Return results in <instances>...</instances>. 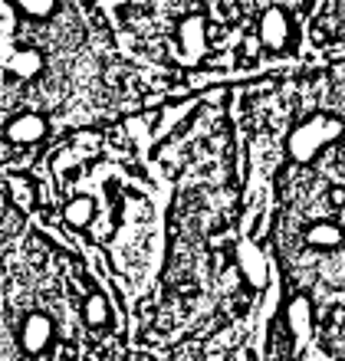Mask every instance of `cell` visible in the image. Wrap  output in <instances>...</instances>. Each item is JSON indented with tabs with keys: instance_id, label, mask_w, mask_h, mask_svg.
<instances>
[{
	"instance_id": "1",
	"label": "cell",
	"mask_w": 345,
	"mask_h": 361,
	"mask_svg": "<svg viewBox=\"0 0 345 361\" xmlns=\"http://www.w3.org/2000/svg\"><path fill=\"white\" fill-rule=\"evenodd\" d=\"M345 135V118L342 115H326L316 112L303 118V122L289 132L286 138V158L293 164H309L326 152L332 142H339Z\"/></svg>"
},
{
	"instance_id": "2",
	"label": "cell",
	"mask_w": 345,
	"mask_h": 361,
	"mask_svg": "<svg viewBox=\"0 0 345 361\" xmlns=\"http://www.w3.org/2000/svg\"><path fill=\"white\" fill-rule=\"evenodd\" d=\"M20 348L27 355H43L56 338V322L49 319L47 312H30L23 322H20Z\"/></svg>"
},
{
	"instance_id": "3",
	"label": "cell",
	"mask_w": 345,
	"mask_h": 361,
	"mask_svg": "<svg viewBox=\"0 0 345 361\" xmlns=\"http://www.w3.org/2000/svg\"><path fill=\"white\" fill-rule=\"evenodd\" d=\"M293 39V20L283 7H270L263 17H260V43L273 53H283Z\"/></svg>"
},
{
	"instance_id": "4",
	"label": "cell",
	"mask_w": 345,
	"mask_h": 361,
	"mask_svg": "<svg viewBox=\"0 0 345 361\" xmlns=\"http://www.w3.org/2000/svg\"><path fill=\"white\" fill-rule=\"evenodd\" d=\"M43 66H47V59H43V53H40V49H33V47L13 49L10 43L4 47V69H7L10 79L30 82V79H37L40 73H43Z\"/></svg>"
},
{
	"instance_id": "5",
	"label": "cell",
	"mask_w": 345,
	"mask_h": 361,
	"mask_svg": "<svg viewBox=\"0 0 345 361\" xmlns=\"http://www.w3.org/2000/svg\"><path fill=\"white\" fill-rule=\"evenodd\" d=\"M49 132V122L40 112H20L4 125V138L10 145H37Z\"/></svg>"
},
{
	"instance_id": "6",
	"label": "cell",
	"mask_w": 345,
	"mask_h": 361,
	"mask_svg": "<svg viewBox=\"0 0 345 361\" xmlns=\"http://www.w3.org/2000/svg\"><path fill=\"white\" fill-rule=\"evenodd\" d=\"M286 322H289L293 338H296V352H299L309 342V335H313V302H309V295H293L289 299Z\"/></svg>"
},
{
	"instance_id": "7",
	"label": "cell",
	"mask_w": 345,
	"mask_h": 361,
	"mask_svg": "<svg viewBox=\"0 0 345 361\" xmlns=\"http://www.w3.org/2000/svg\"><path fill=\"white\" fill-rule=\"evenodd\" d=\"M237 267H240V273L247 276L250 286H263L270 279L267 257H263V250H260L257 243H250V240H243L237 247Z\"/></svg>"
},
{
	"instance_id": "8",
	"label": "cell",
	"mask_w": 345,
	"mask_h": 361,
	"mask_svg": "<svg viewBox=\"0 0 345 361\" xmlns=\"http://www.w3.org/2000/svg\"><path fill=\"white\" fill-rule=\"evenodd\" d=\"M306 243L316 250H336L345 243V230L332 220H319V224H309L306 227Z\"/></svg>"
},
{
	"instance_id": "9",
	"label": "cell",
	"mask_w": 345,
	"mask_h": 361,
	"mask_svg": "<svg viewBox=\"0 0 345 361\" xmlns=\"http://www.w3.org/2000/svg\"><path fill=\"white\" fill-rule=\"evenodd\" d=\"M178 39H181V47L188 49V63H194V59L201 56L204 53V17H198V13H194V17H188L181 23V27H178Z\"/></svg>"
},
{
	"instance_id": "10",
	"label": "cell",
	"mask_w": 345,
	"mask_h": 361,
	"mask_svg": "<svg viewBox=\"0 0 345 361\" xmlns=\"http://www.w3.org/2000/svg\"><path fill=\"white\" fill-rule=\"evenodd\" d=\"M83 319H86V325H92V329H106V325H112V305H109L106 295L89 293L86 302H83Z\"/></svg>"
},
{
	"instance_id": "11",
	"label": "cell",
	"mask_w": 345,
	"mask_h": 361,
	"mask_svg": "<svg viewBox=\"0 0 345 361\" xmlns=\"http://www.w3.org/2000/svg\"><path fill=\"white\" fill-rule=\"evenodd\" d=\"M92 217H96V204H92V197H86V194L66 200V207H63V220H66L69 227H76V230L89 227Z\"/></svg>"
},
{
	"instance_id": "12",
	"label": "cell",
	"mask_w": 345,
	"mask_h": 361,
	"mask_svg": "<svg viewBox=\"0 0 345 361\" xmlns=\"http://www.w3.org/2000/svg\"><path fill=\"white\" fill-rule=\"evenodd\" d=\"M13 10H17L23 20H33V23H43L59 10L56 0H13Z\"/></svg>"
}]
</instances>
